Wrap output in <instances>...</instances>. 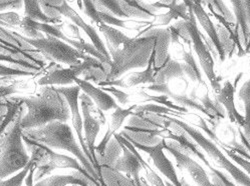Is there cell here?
Masks as SVG:
<instances>
[{
    "instance_id": "d6986e66",
    "label": "cell",
    "mask_w": 250,
    "mask_h": 186,
    "mask_svg": "<svg viewBox=\"0 0 250 186\" xmlns=\"http://www.w3.org/2000/svg\"><path fill=\"white\" fill-rule=\"evenodd\" d=\"M101 186L100 182L88 177L80 171L73 170L69 174H58L47 176L44 179L34 183V186Z\"/></svg>"
},
{
    "instance_id": "ffe728a7",
    "label": "cell",
    "mask_w": 250,
    "mask_h": 186,
    "mask_svg": "<svg viewBox=\"0 0 250 186\" xmlns=\"http://www.w3.org/2000/svg\"><path fill=\"white\" fill-rule=\"evenodd\" d=\"M75 83L81 88V91L90 97L96 106L102 111H109L111 109H116L119 106L112 95L104 91L102 88L95 86L92 82L76 77Z\"/></svg>"
},
{
    "instance_id": "8fae6325",
    "label": "cell",
    "mask_w": 250,
    "mask_h": 186,
    "mask_svg": "<svg viewBox=\"0 0 250 186\" xmlns=\"http://www.w3.org/2000/svg\"><path fill=\"white\" fill-rule=\"evenodd\" d=\"M49 5L56 7L61 13L62 16H65L67 17L68 19L71 20V22H73L75 25H77L79 28H82L84 33L90 37V39L92 41V44L95 46V48L102 54L104 55V56L109 59V60H112L111 58V55L108 51V49H106V46L104 45V41L102 40V38L100 37V35L98 34L96 28H94L92 25L87 24L83 18L82 16L73 8L71 7L68 2L66 1H46Z\"/></svg>"
},
{
    "instance_id": "484cf974",
    "label": "cell",
    "mask_w": 250,
    "mask_h": 186,
    "mask_svg": "<svg viewBox=\"0 0 250 186\" xmlns=\"http://www.w3.org/2000/svg\"><path fill=\"white\" fill-rule=\"evenodd\" d=\"M99 29L104 36L106 41V49H108L110 55L119 50L124 44L132 40L131 37L127 36L119 29L104 23L99 25Z\"/></svg>"
},
{
    "instance_id": "6f0895ef",
    "label": "cell",
    "mask_w": 250,
    "mask_h": 186,
    "mask_svg": "<svg viewBox=\"0 0 250 186\" xmlns=\"http://www.w3.org/2000/svg\"><path fill=\"white\" fill-rule=\"evenodd\" d=\"M211 182H212V186H226L221 179H219L215 174H211ZM181 181V186H192L190 185L189 183H187L184 179L183 180H180Z\"/></svg>"
},
{
    "instance_id": "1f68e13d",
    "label": "cell",
    "mask_w": 250,
    "mask_h": 186,
    "mask_svg": "<svg viewBox=\"0 0 250 186\" xmlns=\"http://www.w3.org/2000/svg\"><path fill=\"white\" fill-rule=\"evenodd\" d=\"M0 42L8 46H14L28 53L40 54L31 45L21 39L19 33L4 28L1 24H0Z\"/></svg>"
},
{
    "instance_id": "f6af8a7d",
    "label": "cell",
    "mask_w": 250,
    "mask_h": 186,
    "mask_svg": "<svg viewBox=\"0 0 250 186\" xmlns=\"http://www.w3.org/2000/svg\"><path fill=\"white\" fill-rule=\"evenodd\" d=\"M0 62H7L11 65L14 66V68H19L21 70H25V71H30L33 73H37L41 71V67L34 65L30 62L27 61H23V60H17L12 58L11 56H8V55H2L0 54Z\"/></svg>"
},
{
    "instance_id": "44dd1931",
    "label": "cell",
    "mask_w": 250,
    "mask_h": 186,
    "mask_svg": "<svg viewBox=\"0 0 250 186\" xmlns=\"http://www.w3.org/2000/svg\"><path fill=\"white\" fill-rule=\"evenodd\" d=\"M165 130L166 128L160 130H143L126 125L124 127L123 131H121L119 134L130 142H135L143 146L150 147L159 144L164 139L163 136L165 134Z\"/></svg>"
},
{
    "instance_id": "9a60e30c",
    "label": "cell",
    "mask_w": 250,
    "mask_h": 186,
    "mask_svg": "<svg viewBox=\"0 0 250 186\" xmlns=\"http://www.w3.org/2000/svg\"><path fill=\"white\" fill-rule=\"evenodd\" d=\"M70 68L74 70L77 77L83 76L82 79L88 82H96V84L105 81L110 72L99 59L87 54L84 55L80 64Z\"/></svg>"
},
{
    "instance_id": "91938a15",
    "label": "cell",
    "mask_w": 250,
    "mask_h": 186,
    "mask_svg": "<svg viewBox=\"0 0 250 186\" xmlns=\"http://www.w3.org/2000/svg\"><path fill=\"white\" fill-rule=\"evenodd\" d=\"M35 170H37V167H35V165H33L31 167V169L29 170L25 180H24V183L26 186H34V172Z\"/></svg>"
},
{
    "instance_id": "74e56055",
    "label": "cell",
    "mask_w": 250,
    "mask_h": 186,
    "mask_svg": "<svg viewBox=\"0 0 250 186\" xmlns=\"http://www.w3.org/2000/svg\"><path fill=\"white\" fill-rule=\"evenodd\" d=\"M137 108V105H132L131 107L124 109L120 106H118L114 112L111 115V123L109 126V129L112 130V132L115 134L118 130L122 127L124 121L126 120L128 116H131L134 114V111Z\"/></svg>"
},
{
    "instance_id": "83f0119b",
    "label": "cell",
    "mask_w": 250,
    "mask_h": 186,
    "mask_svg": "<svg viewBox=\"0 0 250 186\" xmlns=\"http://www.w3.org/2000/svg\"><path fill=\"white\" fill-rule=\"evenodd\" d=\"M184 75L182 64L171 58L163 67L155 72V84H168L171 79H182Z\"/></svg>"
},
{
    "instance_id": "680465c9",
    "label": "cell",
    "mask_w": 250,
    "mask_h": 186,
    "mask_svg": "<svg viewBox=\"0 0 250 186\" xmlns=\"http://www.w3.org/2000/svg\"><path fill=\"white\" fill-rule=\"evenodd\" d=\"M13 93H16L15 87H13V86H7V87L0 86V99H1L2 97L11 95V94H13Z\"/></svg>"
},
{
    "instance_id": "ba28073f",
    "label": "cell",
    "mask_w": 250,
    "mask_h": 186,
    "mask_svg": "<svg viewBox=\"0 0 250 186\" xmlns=\"http://www.w3.org/2000/svg\"><path fill=\"white\" fill-rule=\"evenodd\" d=\"M186 4H187V2H186ZM187 6H188V12H189L190 19L188 21H186V27H187V30L190 35L192 47H193L195 53L197 54V57L199 59L200 65L205 73L207 79L209 80V82L211 84V87L213 88L214 92H215L216 94H218L222 86L220 84V79L217 77L215 70H214V59L212 57L209 49L207 48L206 44L204 43V41L201 38V31L199 30L197 23H196V18H195V15H194L192 9L190 8V6L188 4H187Z\"/></svg>"
},
{
    "instance_id": "30bf717a",
    "label": "cell",
    "mask_w": 250,
    "mask_h": 186,
    "mask_svg": "<svg viewBox=\"0 0 250 186\" xmlns=\"http://www.w3.org/2000/svg\"><path fill=\"white\" fill-rule=\"evenodd\" d=\"M165 149L169 151L175 158L179 170H186L197 186H212L209 174L203 167L190 155L184 153L177 142L173 140L166 141Z\"/></svg>"
},
{
    "instance_id": "94428289",
    "label": "cell",
    "mask_w": 250,
    "mask_h": 186,
    "mask_svg": "<svg viewBox=\"0 0 250 186\" xmlns=\"http://www.w3.org/2000/svg\"><path fill=\"white\" fill-rule=\"evenodd\" d=\"M243 6H244V11L246 15V20L247 24L250 28V1H243Z\"/></svg>"
},
{
    "instance_id": "bcb514c9",
    "label": "cell",
    "mask_w": 250,
    "mask_h": 186,
    "mask_svg": "<svg viewBox=\"0 0 250 186\" xmlns=\"http://www.w3.org/2000/svg\"><path fill=\"white\" fill-rule=\"evenodd\" d=\"M21 28L23 32V36L26 37V38H30V39H39V38H43V34L40 31H38L37 29L34 28L33 26V21L27 17H23L21 20Z\"/></svg>"
},
{
    "instance_id": "e575fe53",
    "label": "cell",
    "mask_w": 250,
    "mask_h": 186,
    "mask_svg": "<svg viewBox=\"0 0 250 186\" xmlns=\"http://www.w3.org/2000/svg\"><path fill=\"white\" fill-rule=\"evenodd\" d=\"M24 16L29 19L44 24L57 25V23L48 18L42 11L40 1H24Z\"/></svg>"
},
{
    "instance_id": "be15d7a7",
    "label": "cell",
    "mask_w": 250,
    "mask_h": 186,
    "mask_svg": "<svg viewBox=\"0 0 250 186\" xmlns=\"http://www.w3.org/2000/svg\"><path fill=\"white\" fill-rule=\"evenodd\" d=\"M73 186H79V185H73Z\"/></svg>"
},
{
    "instance_id": "3957f363",
    "label": "cell",
    "mask_w": 250,
    "mask_h": 186,
    "mask_svg": "<svg viewBox=\"0 0 250 186\" xmlns=\"http://www.w3.org/2000/svg\"><path fill=\"white\" fill-rule=\"evenodd\" d=\"M21 117L22 110L21 108L7 130L0 137V180L21 171L30 162L28 150L22 139Z\"/></svg>"
},
{
    "instance_id": "ee69618b",
    "label": "cell",
    "mask_w": 250,
    "mask_h": 186,
    "mask_svg": "<svg viewBox=\"0 0 250 186\" xmlns=\"http://www.w3.org/2000/svg\"><path fill=\"white\" fill-rule=\"evenodd\" d=\"M98 11H108L114 16L118 18H127L123 12L120 1H110V0H104V1H94Z\"/></svg>"
},
{
    "instance_id": "db71d44e",
    "label": "cell",
    "mask_w": 250,
    "mask_h": 186,
    "mask_svg": "<svg viewBox=\"0 0 250 186\" xmlns=\"http://www.w3.org/2000/svg\"><path fill=\"white\" fill-rule=\"evenodd\" d=\"M223 149L226 151L227 155H228L232 160H233L236 164H238L240 167H242L243 170H245V171L247 172V175H250V161H249V160L243 158L242 156L238 155V154L235 153V152H232V151L226 149V148H224V147H223Z\"/></svg>"
},
{
    "instance_id": "7c38bea8",
    "label": "cell",
    "mask_w": 250,
    "mask_h": 186,
    "mask_svg": "<svg viewBox=\"0 0 250 186\" xmlns=\"http://www.w3.org/2000/svg\"><path fill=\"white\" fill-rule=\"evenodd\" d=\"M154 37L156 39V44L154 47L153 55H154V69L155 72L163 67L170 59L171 55L169 54V47L171 44V32L168 28H146L145 30L141 31L137 37Z\"/></svg>"
},
{
    "instance_id": "f907efd6",
    "label": "cell",
    "mask_w": 250,
    "mask_h": 186,
    "mask_svg": "<svg viewBox=\"0 0 250 186\" xmlns=\"http://www.w3.org/2000/svg\"><path fill=\"white\" fill-rule=\"evenodd\" d=\"M22 18L14 11L0 12V24L2 26H21Z\"/></svg>"
},
{
    "instance_id": "5bb4252c",
    "label": "cell",
    "mask_w": 250,
    "mask_h": 186,
    "mask_svg": "<svg viewBox=\"0 0 250 186\" xmlns=\"http://www.w3.org/2000/svg\"><path fill=\"white\" fill-rule=\"evenodd\" d=\"M80 101H81L82 114H83L82 116H83V124L84 141L87 145L88 150H90L94 160L98 164L97 157H96V139L100 133L101 123L98 120V118L93 114L91 110V106L95 104L93 100L87 95H85L84 93H82L80 95Z\"/></svg>"
},
{
    "instance_id": "d4e9b609",
    "label": "cell",
    "mask_w": 250,
    "mask_h": 186,
    "mask_svg": "<svg viewBox=\"0 0 250 186\" xmlns=\"http://www.w3.org/2000/svg\"><path fill=\"white\" fill-rule=\"evenodd\" d=\"M121 8L127 18H139V19H152L158 11L152 3L144 1H120Z\"/></svg>"
},
{
    "instance_id": "7bdbcfd3",
    "label": "cell",
    "mask_w": 250,
    "mask_h": 186,
    "mask_svg": "<svg viewBox=\"0 0 250 186\" xmlns=\"http://www.w3.org/2000/svg\"><path fill=\"white\" fill-rule=\"evenodd\" d=\"M33 165H35V164L30 159V162L27 164L26 167H24V168L21 171H20L19 173L15 174V175H12L9 178L0 180V186H22L23 181L25 180L29 170L31 169V167Z\"/></svg>"
},
{
    "instance_id": "f546056e",
    "label": "cell",
    "mask_w": 250,
    "mask_h": 186,
    "mask_svg": "<svg viewBox=\"0 0 250 186\" xmlns=\"http://www.w3.org/2000/svg\"><path fill=\"white\" fill-rule=\"evenodd\" d=\"M154 63V55L152 54V57L146 69L144 71L140 72H132L128 75L123 78L127 87H134L141 84H155V69L153 66Z\"/></svg>"
},
{
    "instance_id": "8992f818",
    "label": "cell",
    "mask_w": 250,
    "mask_h": 186,
    "mask_svg": "<svg viewBox=\"0 0 250 186\" xmlns=\"http://www.w3.org/2000/svg\"><path fill=\"white\" fill-rule=\"evenodd\" d=\"M19 36L21 39L31 45L47 60L67 64L69 67L80 64L85 55L71 45L52 36H44L43 38L39 39L26 38L20 33Z\"/></svg>"
},
{
    "instance_id": "603a6c76",
    "label": "cell",
    "mask_w": 250,
    "mask_h": 186,
    "mask_svg": "<svg viewBox=\"0 0 250 186\" xmlns=\"http://www.w3.org/2000/svg\"><path fill=\"white\" fill-rule=\"evenodd\" d=\"M76 74L70 67L62 68L60 65H52V68L48 69L47 73L43 75L38 83L42 86H64V85H76L75 78Z\"/></svg>"
},
{
    "instance_id": "b9f144b4",
    "label": "cell",
    "mask_w": 250,
    "mask_h": 186,
    "mask_svg": "<svg viewBox=\"0 0 250 186\" xmlns=\"http://www.w3.org/2000/svg\"><path fill=\"white\" fill-rule=\"evenodd\" d=\"M127 126L133 127V128H138V129H143V130H160L162 129L159 125L155 124L148 118L142 116V115H137L133 114L131 115V118L128 121Z\"/></svg>"
},
{
    "instance_id": "c3c4849f",
    "label": "cell",
    "mask_w": 250,
    "mask_h": 186,
    "mask_svg": "<svg viewBox=\"0 0 250 186\" xmlns=\"http://www.w3.org/2000/svg\"><path fill=\"white\" fill-rule=\"evenodd\" d=\"M33 74H35V73L0 64V77L1 78H10V77H17V76H30V75H33Z\"/></svg>"
},
{
    "instance_id": "7a4b0ae2",
    "label": "cell",
    "mask_w": 250,
    "mask_h": 186,
    "mask_svg": "<svg viewBox=\"0 0 250 186\" xmlns=\"http://www.w3.org/2000/svg\"><path fill=\"white\" fill-rule=\"evenodd\" d=\"M22 133L29 139L42 143L49 147L50 149L68 151L76 157L90 175L101 184V177L99 173L91 161L85 156L83 148L76 139L74 131L67 123L55 121L40 128L25 130V131H22Z\"/></svg>"
},
{
    "instance_id": "ab89813d",
    "label": "cell",
    "mask_w": 250,
    "mask_h": 186,
    "mask_svg": "<svg viewBox=\"0 0 250 186\" xmlns=\"http://www.w3.org/2000/svg\"><path fill=\"white\" fill-rule=\"evenodd\" d=\"M139 95L141 96V97H143V101H147V102H149V101H154V102H156V103H160L161 105L162 106H165V107H168V108H170V109H173V110H175V111H178V112H181V113H183V114H186V113H188V109L187 108H184V107H181V106H179V105H177V104H175L174 102H172V101H170L169 100V97L167 96V95H150V94H148L147 92H145V91H141L140 93H139Z\"/></svg>"
},
{
    "instance_id": "5b68a950",
    "label": "cell",
    "mask_w": 250,
    "mask_h": 186,
    "mask_svg": "<svg viewBox=\"0 0 250 186\" xmlns=\"http://www.w3.org/2000/svg\"><path fill=\"white\" fill-rule=\"evenodd\" d=\"M163 116L167 120L181 127L184 131L193 139V141L197 144L202 150L206 152L209 158H211L212 161L217 166L221 167V168L227 171L229 175H231V177L236 181L237 184L241 186H250V176L247 175L243 170H241L239 167L232 162L229 158H227V156L222 152V150L216 145L215 142L205 137V135H203L200 131H198V130L194 126L180 119L174 118L168 115H163Z\"/></svg>"
},
{
    "instance_id": "9f6ffc18",
    "label": "cell",
    "mask_w": 250,
    "mask_h": 186,
    "mask_svg": "<svg viewBox=\"0 0 250 186\" xmlns=\"http://www.w3.org/2000/svg\"><path fill=\"white\" fill-rule=\"evenodd\" d=\"M23 1H0V12L8 9H21Z\"/></svg>"
},
{
    "instance_id": "2e32d148",
    "label": "cell",
    "mask_w": 250,
    "mask_h": 186,
    "mask_svg": "<svg viewBox=\"0 0 250 186\" xmlns=\"http://www.w3.org/2000/svg\"><path fill=\"white\" fill-rule=\"evenodd\" d=\"M241 77L242 73H240L236 77V81L234 84H232L230 81L225 82L218 94H216V101L223 106L231 122L236 123L240 127H243L245 124V118L242 114L239 113V111L236 109L234 103V93L236 90V85Z\"/></svg>"
},
{
    "instance_id": "277c9868",
    "label": "cell",
    "mask_w": 250,
    "mask_h": 186,
    "mask_svg": "<svg viewBox=\"0 0 250 186\" xmlns=\"http://www.w3.org/2000/svg\"><path fill=\"white\" fill-rule=\"evenodd\" d=\"M156 39L154 37H135L111 55L112 66L105 81L119 79L125 73L136 68L147 67Z\"/></svg>"
},
{
    "instance_id": "ac0fdd59",
    "label": "cell",
    "mask_w": 250,
    "mask_h": 186,
    "mask_svg": "<svg viewBox=\"0 0 250 186\" xmlns=\"http://www.w3.org/2000/svg\"><path fill=\"white\" fill-rule=\"evenodd\" d=\"M122 147L123 155L117 160V162L113 166V168L121 173H126L127 176L131 178L137 186H148L147 184H145V181L140 177V171L143 168L141 161L126 146L122 144Z\"/></svg>"
},
{
    "instance_id": "836d02e7",
    "label": "cell",
    "mask_w": 250,
    "mask_h": 186,
    "mask_svg": "<svg viewBox=\"0 0 250 186\" xmlns=\"http://www.w3.org/2000/svg\"><path fill=\"white\" fill-rule=\"evenodd\" d=\"M183 60L184 63L182 64L184 74L195 83H199L202 85H206L203 78H202V73L198 67L197 62H196L193 52L191 50V47L189 48V51H183Z\"/></svg>"
},
{
    "instance_id": "7402d4cb",
    "label": "cell",
    "mask_w": 250,
    "mask_h": 186,
    "mask_svg": "<svg viewBox=\"0 0 250 186\" xmlns=\"http://www.w3.org/2000/svg\"><path fill=\"white\" fill-rule=\"evenodd\" d=\"M147 89L151 90V91H155V92L161 93V94H163V95H167L169 98L173 99L176 103H178V105L181 106V107H184V108L189 107V108L195 109V110H197V111H200V112L204 113L210 119L209 121L211 123L215 124V123H214V121L212 120L210 114L204 109V107L201 105L200 102H198L197 100H195L194 98L188 97L185 94H178V93L173 92L170 89L169 84H151V85H149L147 87Z\"/></svg>"
},
{
    "instance_id": "60d3db41",
    "label": "cell",
    "mask_w": 250,
    "mask_h": 186,
    "mask_svg": "<svg viewBox=\"0 0 250 186\" xmlns=\"http://www.w3.org/2000/svg\"><path fill=\"white\" fill-rule=\"evenodd\" d=\"M134 113H154V114H159V115H184L181 112H178V111H175L173 109H170L168 107L162 106V105H157V104H144V105H140L137 106L135 109Z\"/></svg>"
},
{
    "instance_id": "52a82bcc",
    "label": "cell",
    "mask_w": 250,
    "mask_h": 186,
    "mask_svg": "<svg viewBox=\"0 0 250 186\" xmlns=\"http://www.w3.org/2000/svg\"><path fill=\"white\" fill-rule=\"evenodd\" d=\"M22 139L28 147V151L31 152L30 159L34 162L35 167L47 165L52 171L59 168H70L71 170H77L88 177H92L76 158L53 151L49 147L29 139L23 133Z\"/></svg>"
},
{
    "instance_id": "f1b7e54d",
    "label": "cell",
    "mask_w": 250,
    "mask_h": 186,
    "mask_svg": "<svg viewBox=\"0 0 250 186\" xmlns=\"http://www.w3.org/2000/svg\"><path fill=\"white\" fill-rule=\"evenodd\" d=\"M101 186H137L128 176L117 171L113 167L101 166Z\"/></svg>"
},
{
    "instance_id": "7dc6e473",
    "label": "cell",
    "mask_w": 250,
    "mask_h": 186,
    "mask_svg": "<svg viewBox=\"0 0 250 186\" xmlns=\"http://www.w3.org/2000/svg\"><path fill=\"white\" fill-rule=\"evenodd\" d=\"M99 15L100 18L102 19L103 23L110 25L113 27H121V28H125V29H130V27L127 25V21L123 20L121 18H118L116 16H114L113 14H111L108 11H99Z\"/></svg>"
},
{
    "instance_id": "6125c7cd",
    "label": "cell",
    "mask_w": 250,
    "mask_h": 186,
    "mask_svg": "<svg viewBox=\"0 0 250 186\" xmlns=\"http://www.w3.org/2000/svg\"><path fill=\"white\" fill-rule=\"evenodd\" d=\"M5 104H6V102H3L1 99H0V108L3 107ZM6 113H7V112H6ZM6 113H2V114H0V125H1V123L3 122V120H4L5 116H6Z\"/></svg>"
},
{
    "instance_id": "11a10c76",
    "label": "cell",
    "mask_w": 250,
    "mask_h": 186,
    "mask_svg": "<svg viewBox=\"0 0 250 186\" xmlns=\"http://www.w3.org/2000/svg\"><path fill=\"white\" fill-rule=\"evenodd\" d=\"M113 137H114V133L112 132L111 129L108 128V130H106V132L104 135V138L102 139V141L99 143L98 146H96V157H97V160H98V158H100L104 154L106 145H108V143L110 142V140Z\"/></svg>"
},
{
    "instance_id": "d6a6232c",
    "label": "cell",
    "mask_w": 250,
    "mask_h": 186,
    "mask_svg": "<svg viewBox=\"0 0 250 186\" xmlns=\"http://www.w3.org/2000/svg\"><path fill=\"white\" fill-rule=\"evenodd\" d=\"M123 153V147L120 141L114 136L106 145L104 154L98 158L99 166H109L113 167L117 160L121 157Z\"/></svg>"
},
{
    "instance_id": "e0dca14e",
    "label": "cell",
    "mask_w": 250,
    "mask_h": 186,
    "mask_svg": "<svg viewBox=\"0 0 250 186\" xmlns=\"http://www.w3.org/2000/svg\"><path fill=\"white\" fill-rule=\"evenodd\" d=\"M186 2L190 6V8L192 9L196 19L198 20L200 25L205 30V32L208 36V38L213 43V45L215 46V49L218 53V58L220 59L221 62H223L226 58V55H225V52H224V50H223V48L220 44L215 25H214L213 22L211 21L209 15L205 11L201 2L200 1H186Z\"/></svg>"
},
{
    "instance_id": "6da1fadb",
    "label": "cell",
    "mask_w": 250,
    "mask_h": 186,
    "mask_svg": "<svg viewBox=\"0 0 250 186\" xmlns=\"http://www.w3.org/2000/svg\"><path fill=\"white\" fill-rule=\"evenodd\" d=\"M24 105L27 112L21 117L22 131L42 127L48 123L70 119V110L64 96L55 86H42L35 96L11 98Z\"/></svg>"
},
{
    "instance_id": "681fc988",
    "label": "cell",
    "mask_w": 250,
    "mask_h": 186,
    "mask_svg": "<svg viewBox=\"0 0 250 186\" xmlns=\"http://www.w3.org/2000/svg\"><path fill=\"white\" fill-rule=\"evenodd\" d=\"M78 4H79V6L80 5L82 6L81 8L83 10L84 14L90 17L94 22H96V24L98 26L103 24V21L99 15V11H98L94 1H83V2H78Z\"/></svg>"
},
{
    "instance_id": "9c48e42d",
    "label": "cell",
    "mask_w": 250,
    "mask_h": 186,
    "mask_svg": "<svg viewBox=\"0 0 250 186\" xmlns=\"http://www.w3.org/2000/svg\"><path fill=\"white\" fill-rule=\"evenodd\" d=\"M58 90L62 93V94L64 96V98L66 99L68 106H69V110H70V118H71V122H73L74 125V129L78 135L79 141H80V145L83 148V150L85 154V156L87 157V159L91 161V163L94 165V167L96 168L97 172L99 173L100 177H101V168L100 166L96 163V161L94 160L90 150H88L87 145L84 141V136H83V116L80 113V95H81V88L78 85H73L69 87H57Z\"/></svg>"
},
{
    "instance_id": "4316f807",
    "label": "cell",
    "mask_w": 250,
    "mask_h": 186,
    "mask_svg": "<svg viewBox=\"0 0 250 186\" xmlns=\"http://www.w3.org/2000/svg\"><path fill=\"white\" fill-rule=\"evenodd\" d=\"M231 4H232V7H233V12H234L233 14L235 16V20H236L234 31L237 32L239 41L245 50L248 44V36H249L250 28L247 24L243 1H231Z\"/></svg>"
},
{
    "instance_id": "4fadbf2b",
    "label": "cell",
    "mask_w": 250,
    "mask_h": 186,
    "mask_svg": "<svg viewBox=\"0 0 250 186\" xmlns=\"http://www.w3.org/2000/svg\"><path fill=\"white\" fill-rule=\"evenodd\" d=\"M129 141V140H128ZM137 149H140L148 153L155 165L156 168L162 173L171 183L175 186H181V181L178 178L176 170L171 160L166 156L164 149L166 145V139H163L159 144L155 146H143L135 142H131Z\"/></svg>"
},
{
    "instance_id": "cb8c5ba5",
    "label": "cell",
    "mask_w": 250,
    "mask_h": 186,
    "mask_svg": "<svg viewBox=\"0 0 250 186\" xmlns=\"http://www.w3.org/2000/svg\"><path fill=\"white\" fill-rule=\"evenodd\" d=\"M179 18H181L182 20H185V21H188L190 19L189 12H188V6L185 1H183V2L173 1L169 7L168 12L155 15L149 28H154L157 26H166L172 20L179 19Z\"/></svg>"
},
{
    "instance_id": "f35d334b",
    "label": "cell",
    "mask_w": 250,
    "mask_h": 186,
    "mask_svg": "<svg viewBox=\"0 0 250 186\" xmlns=\"http://www.w3.org/2000/svg\"><path fill=\"white\" fill-rule=\"evenodd\" d=\"M198 99L200 100V103L204 109L210 114L213 121L225 118V109L219 102L212 101L208 94H202V96L198 97Z\"/></svg>"
},
{
    "instance_id": "816d5d0a",
    "label": "cell",
    "mask_w": 250,
    "mask_h": 186,
    "mask_svg": "<svg viewBox=\"0 0 250 186\" xmlns=\"http://www.w3.org/2000/svg\"><path fill=\"white\" fill-rule=\"evenodd\" d=\"M40 3L42 5V11L45 13V15L48 18H50V19L55 21L56 23L62 22V13L56 7L49 5L46 1H40Z\"/></svg>"
},
{
    "instance_id": "e7e4bbea",
    "label": "cell",
    "mask_w": 250,
    "mask_h": 186,
    "mask_svg": "<svg viewBox=\"0 0 250 186\" xmlns=\"http://www.w3.org/2000/svg\"><path fill=\"white\" fill-rule=\"evenodd\" d=\"M249 53H250V50H249Z\"/></svg>"
},
{
    "instance_id": "d590c367",
    "label": "cell",
    "mask_w": 250,
    "mask_h": 186,
    "mask_svg": "<svg viewBox=\"0 0 250 186\" xmlns=\"http://www.w3.org/2000/svg\"><path fill=\"white\" fill-rule=\"evenodd\" d=\"M202 5L206 4L212 14L220 15L225 21L231 25H235V16L231 10L226 6L224 1H200Z\"/></svg>"
},
{
    "instance_id": "f5cc1de1",
    "label": "cell",
    "mask_w": 250,
    "mask_h": 186,
    "mask_svg": "<svg viewBox=\"0 0 250 186\" xmlns=\"http://www.w3.org/2000/svg\"><path fill=\"white\" fill-rule=\"evenodd\" d=\"M102 89L109 93L110 95H114L122 105H126L130 102V95L128 93L118 89L117 87H102Z\"/></svg>"
},
{
    "instance_id": "4dcf8cb0",
    "label": "cell",
    "mask_w": 250,
    "mask_h": 186,
    "mask_svg": "<svg viewBox=\"0 0 250 186\" xmlns=\"http://www.w3.org/2000/svg\"><path fill=\"white\" fill-rule=\"evenodd\" d=\"M0 54L8 55V56H11L12 58L17 59V60H23V61L30 62L41 68L43 66V62H42V58L37 53H28V52H25L19 48H16L14 46L5 45L1 42H0Z\"/></svg>"
},
{
    "instance_id": "8d00e7d4",
    "label": "cell",
    "mask_w": 250,
    "mask_h": 186,
    "mask_svg": "<svg viewBox=\"0 0 250 186\" xmlns=\"http://www.w3.org/2000/svg\"><path fill=\"white\" fill-rule=\"evenodd\" d=\"M215 28L218 34L220 44L225 52V55L226 56L228 55V57H232V55H233L234 52L237 50L235 42L233 40V37H232L231 33L225 27H223L219 23L215 25Z\"/></svg>"
}]
</instances>
